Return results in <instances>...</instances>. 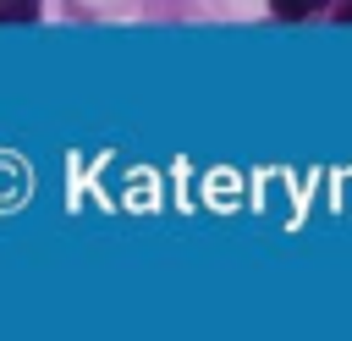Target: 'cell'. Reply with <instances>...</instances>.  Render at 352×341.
<instances>
[{
  "mask_svg": "<svg viewBox=\"0 0 352 341\" xmlns=\"http://www.w3.org/2000/svg\"><path fill=\"white\" fill-rule=\"evenodd\" d=\"M330 0H270V11L275 16H286V22H297V16H314V11H324Z\"/></svg>",
  "mask_w": 352,
  "mask_h": 341,
  "instance_id": "cell-1",
  "label": "cell"
},
{
  "mask_svg": "<svg viewBox=\"0 0 352 341\" xmlns=\"http://www.w3.org/2000/svg\"><path fill=\"white\" fill-rule=\"evenodd\" d=\"M0 22H38V0H0Z\"/></svg>",
  "mask_w": 352,
  "mask_h": 341,
  "instance_id": "cell-2",
  "label": "cell"
},
{
  "mask_svg": "<svg viewBox=\"0 0 352 341\" xmlns=\"http://www.w3.org/2000/svg\"><path fill=\"white\" fill-rule=\"evenodd\" d=\"M341 22H352V0H341Z\"/></svg>",
  "mask_w": 352,
  "mask_h": 341,
  "instance_id": "cell-3",
  "label": "cell"
}]
</instances>
